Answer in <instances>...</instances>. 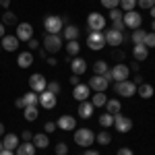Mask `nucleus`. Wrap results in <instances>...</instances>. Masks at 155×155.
<instances>
[{"mask_svg": "<svg viewBox=\"0 0 155 155\" xmlns=\"http://www.w3.org/2000/svg\"><path fill=\"white\" fill-rule=\"evenodd\" d=\"M81 52V44L77 41V39H72V41H66V54H71V56H77Z\"/></svg>", "mask_w": 155, "mask_h": 155, "instance_id": "nucleus-33", "label": "nucleus"}, {"mask_svg": "<svg viewBox=\"0 0 155 155\" xmlns=\"http://www.w3.org/2000/svg\"><path fill=\"white\" fill-rule=\"evenodd\" d=\"M83 155H99V153H97V151H93V149H87Z\"/></svg>", "mask_w": 155, "mask_h": 155, "instance_id": "nucleus-56", "label": "nucleus"}, {"mask_svg": "<svg viewBox=\"0 0 155 155\" xmlns=\"http://www.w3.org/2000/svg\"><path fill=\"white\" fill-rule=\"evenodd\" d=\"M0 50H2V46H0Z\"/></svg>", "mask_w": 155, "mask_h": 155, "instance_id": "nucleus-61", "label": "nucleus"}, {"mask_svg": "<svg viewBox=\"0 0 155 155\" xmlns=\"http://www.w3.org/2000/svg\"><path fill=\"white\" fill-rule=\"evenodd\" d=\"M145 37H147V31L145 29H134L130 39H132L134 46H145Z\"/></svg>", "mask_w": 155, "mask_h": 155, "instance_id": "nucleus-30", "label": "nucleus"}, {"mask_svg": "<svg viewBox=\"0 0 155 155\" xmlns=\"http://www.w3.org/2000/svg\"><path fill=\"white\" fill-rule=\"evenodd\" d=\"M48 64H50V66H56V64H58V60H56V58H52V56H50V58H48Z\"/></svg>", "mask_w": 155, "mask_h": 155, "instance_id": "nucleus-54", "label": "nucleus"}, {"mask_svg": "<svg viewBox=\"0 0 155 155\" xmlns=\"http://www.w3.org/2000/svg\"><path fill=\"white\" fill-rule=\"evenodd\" d=\"M99 124H101L104 128H110V126H114V114H107V112H104V114L99 116Z\"/></svg>", "mask_w": 155, "mask_h": 155, "instance_id": "nucleus-34", "label": "nucleus"}, {"mask_svg": "<svg viewBox=\"0 0 155 155\" xmlns=\"http://www.w3.org/2000/svg\"><path fill=\"white\" fill-rule=\"evenodd\" d=\"M151 29H153V33H155V19H153V23H151Z\"/></svg>", "mask_w": 155, "mask_h": 155, "instance_id": "nucleus-59", "label": "nucleus"}, {"mask_svg": "<svg viewBox=\"0 0 155 155\" xmlns=\"http://www.w3.org/2000/svg\"><path fill=\"white\" fill-rule=\"evenodd\" d=\"M56 126H58L60 130H64V132L74 130V128H77V120L72 118V116H68V114H64V116H60V118H58Z\"/></svg>", "mask_w": 155, "mask_h": 155, "instance_id": "nucleus-16", "label": "nucleus"}, {"mask_svg": "<svg viewBox=\"0 0 155 155\" xmlns=\"http://www.w3.org/2000/svg\"><path fill=\"white\" fill-rule=\"evenodd\" d=\"M19 143H21V141H19V137H17L15 132H6L4 139H2V147L8 149V151H15V149L19 147Z\"/></svg>", "mask_w": 155, "mask_h": 155, "instance_id": "nucleus-17", "label": "nucleus"}, {"mask_svg": "<svg viewBox=\"0 0 155 155\" xmlns=\"http://www.w3.org/2000/svg\"><path fill=\"white\" fill-rule=\"evenodd\" d=\"M104 37H106V46H114V50L118 48V46H122V41H124V33L122 31H118V29H107L106 33H104Z\"/></svg>", "mask_w": 155, "mask_h": 155, "instance_id": "nucleus-8", "label": "nucleus"}, {"mask_svg": "<svg viewBox=\"0 0 155 155\" xmlns=\"http://www.w3.org/2000/svg\"><path fill=\"white\" fill-rule=\"evenodd\" d=\"M87 46H89V50H93V52L104 48V46H106L104 31H89V35H87Z\"/></svg>", "mask_w": 155, "mask_h": 155, "instance_id": "nucleus-5", "label": "nucleus"}, {"mask_svg": "<svg viewBox=\"0 0 155 155\" xmlns=\"http://www.w3.org/2000/svg\"><path fill=\"white\" fill-rule=\"evenodd\" d=\"M137 4H139L141 8H145V11H149V8L155 6V0H137Z\"/></svg>", "mask_w": 155, "mask_h": 155, "instance_id": "nucleus-39", "label": "nucleus"}, {"mask_svg": "<svg viewBox=\"0 0 155 155\" xmlns=\"http://www.w3.org/2000/svg\"><path fill=\"white\" fill-rule=\"evenodd\" d=\"M71 71H72V74H85L87 72V62H85V58H79V56H74L72 58V62H71Z\"/></svg>", "mask_w": 155, "mask_h": 155, "instance_id": "nucleus-18", "label": "nucleus"}, {"mask_svg": "<svg viewBox=\"0 0 155 155\" xmlns=\"http://www.w3.org/2000/svg\"><path fill=\"white\" fill-rule=\"evenodd\" d=\"M4 134H6V130H4V124L0 122V137H4Z\"/></svg>", "mask_w": 155, "mask_h": 155, "instance_id": "nucleus-57", "label": "nucleus"}, {"mask_svg": "<svg viewBox=\"0 0 155 155\" xmlns=\"http://www.w3.org/2000/svg\"><path fill=\"white\" fill-rule=\"evenodd\" d=\"M56 128H58V126H56V122H46V124H44V132H46V134H52Z\"/></svg>", "mask_w": 155, "mask_h": 155, "instance_id": "nucleus-43", "label": "nucleus"}, {"mask_svg": "<svg viewBox=\"0 0 155 155\" xmlns=\"http://www.w3.org/2000/svg\"><path fill=\"white\" fill-rule=\"evenodd\" d=\"M107 71H110V68H107L106 60H97V62H93V72H95V74H106Z\"/></svg>", "mask_w": 155, "mask_h": 155, "instance_id": "nucleus-35", "label": "nucleus"}, {"mask_svg": "<svg viewBox=\"0 0 155 155\" xmlns=\"http://www.w3.org/2000/svg\"><path fill=\"white\" fill-rule=\"evenodd\" d=\"M33 37V27L29 23H17V39L19 41H29Z\"/></svg>", "mask_w": 155, "mask_h": 155, "instance_id": "nucleus-12", "label": "nucleus"}, {"mask_svg": "<svg viewBox=\"0 0 155 155\" xmlns=\"http://www.w3.org/2000/svg\"><path fill=\"white\" fill-rule=\"evenodd\" d=\"M2 149H4V147H2V141H0V151H2Z\"/></svg>", "mask_w": 155, "mask_h": 155, "instance_id": "nucleus-60", "label": "nucleus"}, {"mask_svg": "<svg viewBox=\"0 0 155 155\" xmlns=\"http://www.w3.org/2000/svg\"><path fill=\"white\" fill-rule=\"evenodd\" d=\"M91 104H93V107H106L107 104V97L104 91H95V95H91Z\"/></svg>", "mask_w": 155, "mask_h": 155, "instance_id": "nucleus-29", "label": "nucleus"}, {"mask_svg": "<svg viewBox=\"0 0 155 155\" xmlns=\"http://www.w3.org/2000/svg\"><path fill=\"white\" fill-rule=\"evenodd\" d=\"M116 155H134V153H132V149H128V147H120Z\"/></svg>", "mask_w": 155, "mask_h": 155, "instance_id": "nucleus-46", "label": "nucleus"}, {"mask_svg": "<svg viewBox=\"0 0 155 155\" xmlns=\"http://www.w3.org/2000/svg\"><path fill=\"white\" fill-rule=\"evenodd\" d=\"M64 21H66V17H58V15L46 17V19H44V29H46V33L58 35L60 31L64 29Z\"/></svg>", "mask_w": 155, "mask_h": 155, "instance_id": "nucleus-1", "label": "nucleus"}, {"mask_svg": "<svg viewBox=\"0 0 155 155\" xmlns=\"http://www.w3.org/2000/svg\"><path fill=\"white\" fill-rule=\"evenodd\" d=\"M95 141L99 145H110V143H112V134H110L107 130H101L99 134H95Z\"/></svg>", "mask_w": 155, "mask_h": 155, "instance_id": "nucleus-36", "label": "nucleus"}, {"mask_svg": "<svg viewBox=\"0 0 155 155\" xmlns=\"http://www.w3.org/2000/svg\"><path fill=\"white\" fill-rule=\"evenodd\" d=\"M27 46H29V48H31V50H39V48H41V44L37 41L35 37H31V39L27 41Z\"/></svg>", "mask_w": 155, "mask_h": 155, "instance_id": "nucleus-45", "label": "nucleus"}, {"mask_svg": "<svg viewBox=\"0 0 155 155\" xmlns=\"http://www.w3.org/2000/svg\"><path fill=\"white\" fill-rule=\"evenodd\" d=\"M114 126H116V130L118 132H128L132 128V120L128 116H124V114H114Z\"/></svg>", "mask_w": 155, "mask_h": 155, "instance_id": "nucleus-11", "label": "nucleus"}, {"mask_svg": "<svg viewBox=\"0 0 155 155\" xmlns=\"http://www.w3.org/2000/svg\"><path fill=\"white\" fill-rule=\"evenodd\" d=\"M72 97H74L77 101H87V99L91 97V89H89V85L79 83L74 89H72Z\"/></svg>", "mask_w": 155, "mask_h": 155, "instance_id": "nucleus-15", "label": "nucleus"}, {"mask_svg": "<svg viewBox=\"0 0 155 155\" xmlns=\"http://www.w3.org/2000/svg\"><path fill=\"white\" fill-rule=\"evenodd\" d=\"M0 46L6 52H15V50L19 48V39H17V35H4L0 39Z\"/></svg>", "mask_w": 155, "mask_h": 155, "instance_id": "nucleus-19", "label": "nucleus"}, {"mask_svg": "<svg viewBox=\"0 0 155 155\" xmlns=\"http://www.w3.org/2000/svg\"><path fill=\"white\" fill-rule=\"evenodd\" d=\"M79 83H81V81H79V74H72V77H71V85H72V87H77Z\"/></svg>", "mask_w": 155, "mask_h": 155, "instance_id": "nucleus-50", "label": "nucleus"}, {"mask_svg": "<svg viewBox=\"0 0 155 155\" xmlns=\"http://www.w3.org/2000/svg\"><path fill=\"white\" fill-rule=\"evenodd\" d=\"M114 58H116V60H124V52L116 48V50H114Z\"/></svg>", "mask_w": 155, "mask_h": 155, "instance_id": "nucleus-48", "label": "nucleus"}, {"mask_svg": "<svg viewBox=\"0 0 155 155\" xmlns=\"http://www.w3.org/2000/svg\"><path fill=\"white\" fill-rule=\"evenodd\" d=\"M101 4H104L106 8L112 11V8H118V6H120V0H101Z\"/></svg>", "mask_w": 155, "mask_h": 155, "instance_id": "nucleus-41", "label": "nucleus"}, {"mask_svg": "<svg viewBox=\"0 0 155 155\" xmlns=\"http://www.w3.org/2000/svg\"><path fill=\"white\" fill-rule=\"evenodd\" d=\"M31 143L35 145V149H46L50 145V139L46 132H39V134H33V139H31Z\"/></svg>", "mask_w": 155, "mask_h": 155, "instance_id": "nucleus-23", "label": "nucleus"}, {"mask_svg": "<svg viewBox=\"0 0 155 155\" xmlns=\"http://www.w3.org/2000/svg\"><path fill=\"white\" fill-rule=\"evenodd\" d=\"M132 83H134L137 87H139V85H143L145 81H143V77H141V74H134V79H132Z\"/></svg>", "mask_w": 155, "mask_h": 155, "instance_id": "nucleus-49", "label": "nucleus"}, {"mask_svg": "<svg viewBox=\"0 0 155 155\" xmlns=\"http://www.w3.org/2000/svg\"><path fill=\"white\" fill-rule=\"evenodd\" d=\"M110 72H112V77H114L116 83H118V81H126L128 74H130V66H126V64H116L114 68H110Z\"/></svg>", "mask_w": 155, "mask_h": 155, "instance_id": "nucleus-14", "label": "nucleus"}, {"mask_svg": "<svg viewBox=\"0 0 155 155\" xmlns=\"http://www.w3.org/2000/svg\"><path fill=\"white\" fill-rule=\"evenodd\" d=\"M23 116L27 122H35L37 116H39V110H37V106H25L23 107Z\"/></svg>", "mask_w": 155, "mask_h": 155, "instance_id": "nucleus-27", "label": "nucleus"}, {"mask_svg": "<svg viewBox=\"0 0 155 155\" xmlns=\"http://www.w3.org/2000/svg\"><path fill=\"white\" fill-rule=\"evenodd\" d=\"M0 4H2V8H6V11H8V6H11V0H0Z\"/></svg>", "mask_w": 155, "mask_h": 155, "instance_id": "nucleus-53", "label": "nucleus"}, {"mask_svg": "<svg viewBox=\"0 0 155 155\" xmlns=\"http://www.w3.org/2000/svg\"><path fill=\"white\" fill-rule=\"evenodd\" d=\"M48 91H52V93H56V95H58V93H60V83L50 81V83H48Z\"/></svg>", "mask_w": 155, "mask_h": 155, "instance_id": "nucleus-44", "label": "nucleus"}, {"mask_svg": "<svg viewBox=\"0 0 155 155\" xmlns=\"http://www.w3.org/2000/svg\"><path fill=\"white\" fill-rule=\"evenodd\" d=\"M31 139H33L31 130H23V132H21V141H31Z\"/></svg>", "mask_w": 155, "mask_h": 155, "instance_id": "nucleus-47", "label": "nucleus"}, {"mask_svg": "<svg viewBox=\"0 0 155 155\" xmlns=\"http://www.w3.org/2000/svg\"><path fill=\"white\" fill-rule=\"evenodd\" d=\"M15 106L17 107H25V99L23 97H17V99H15Z\"/></svg>", "mask_w": 155, "mask_h": 155, "instance_id": "nucleus-51", "label": "nucleus"}, {"mask_svg": "<svg viewBox=\"0 0 155 155\" xmlns=\"http://www.w3.org/2000/svg\"><path fill=\"white\" fill-rule=\"evenodd\" d=\"M62 37H64L66 41L77 39V37H79V27H77V25H66V27L62 29Z\"/></svg>", "mask_w": 155, "mask_h": 155, "instance_id": "nucleus-26", "label": "nucleus"}, {"mask_svg": "<svg viewBox=\"0 0 155 155\" xmlns=\"http://www.w3.org/2000/svg\"><path fill=\"white\" fill-rule=\"evenodd\" d=\"M122 23H124L126 29H139L141 23H143V17H141V12H137V11H128L122 15Z\"/></svg>", "mask_w": 155, "mask_h": 155, "instance_id": "nucleus-4", "label": "nucleus"}, {"mask_svg": "<svg viewBox=\"0 0 155 155\" xmlns=\"http://www.w3.org/2000/svg\"><path fill=\"white\" fill-rule=\"evenodd\" d=\"M149 12H151V17L155 19V6H153V8H149Z\"/></svg>", "mask_w": 155, "mask_h": 155, "instance_id": "nucleus-58", "label": "nucleus"}, {"mask_svg": "<svg viewBox=\"0 0 155 155\" xmlns=\"http://www.w3.org/2000/svg\"><path fill=\"white\" fill-rule=\"evenodd\" d=\"M114 89H116V93L122 97H132V95H137V85L132 83V81H118V83L114 85Z\"/></svg>", "mask_w": 155, "mask_h": 155, "instance_id": "nucleus-6", "label": "nucleus"}, {"mask_svg": "<svg viewBox=\"0 0 155 155\" xmlns=\"http://www.w3.org/2000/svg\"><path fill=\"white\" fill-rule=\"evenodd\" d=\"M2 23H4V25H17V15L11 12V11L2 12Z\"/></svg>", "mask_w": 155, "mask_h": 155, "instance_id": "nucleus-37", "label": "nucleus"}, {"mask_svg": "<svg viewBox=\"0 0 155 155\" xmlns=\"http://www.w3.org/2000/svg\"><path fill=\"white\" fill-rule=\"evenodd\" d=\"M56 155H68V145L66 143H56Z\"/></svg>", "mask_w": 155, "mask_h": 155, "instance_id": "nucleus-40", "label": "nucleus"}, {"mask_svg": "<svg viewBox=\"0 0 155 155\" xmlns=\"http://www.w3.org/2000/svg\"><path fill=\"white\" fill-rule=\"evenodd\" d=\"M120 6H122V11H124V12L134 11V6H137V0H120Z\"/></svg>", "mask_w": 155, "mask_h": 155, "instance_id": "nucleus-38", "label": "nucleus"}, {"mask_svg": "<svg viewBox=\"0 0 155 155\" xmlns=\"http://www.w3.org/2000/svg\"><path fill=\"white\" fill-rule=\"evenodd\" d=\"M23 99H25V106H37V104H39V93L29 91V93L23 95Z\"/></svg>", "mask_w": 155, "mask_h": 155, "instance_id": "nucleus-32", "label": "nucleus"}, {"mask_svg": "<svg viewBox=\"0 0 155 155\" xmlns=\"http://www.w3.org/2000/svg\"><path fill=\"white\" fill-rule=\"evenodd\" d=\"M17 64H19L21 68H29V66L33 64V52H21V54L17 56Z\"/></svg>", "mask_w": 155, "mask_h": 155, "instance_id": "nucleus-21", "label": "nucleus"}, {"mask_svg": "<svg viewBox=\"0 0 155 155\" xmlns=\"http://www.w3.org/2000/svg\"><path fill=\"white\" fill-rule=\"evenodd\" d=\"M58 104V99H56V93H52V91H41L39 93V106L44 107V110H54Z\"/></svg>", "mask_w": 155, "mask_h": 155, "instance_id": "nucleus-10", "label": "nucleus"}, {"mask_svg": "<svg viewBox=\"0 0 155 155\" xmlns=\"http://www.w3.org/2000/svg\"><path fill=\"white\" fill-rule=\"evenodd\" d=\"M29 87H31V91H35V93H41V91H46L48 89V81H46V77L44 74H31L29 77Z\"/></svg>", "mask_w": 155, "mask_h": 155, "instance_id": "nucleus-9", "label": "nucleus"}, {"mask_svg": "<svg viewBox=\"0 0 155 155\" xmlns=\"http://www.w3.org/2000/svg\"><path fill=\"white\" fill-rule=\"evenodd\" d=\"M145 46H147V48H155V33L153 31L147 33V37H145Z\"/></svg>", "mask_w": 155, "mask_h": 155, "instance_id": "nucleus-42", "label": "nucleus"}, {"mask_svg": "<svg viewBox=\"0 0 155 155\" xmlns=\"http://www.w3.org/2000/svg\"><path fill=\"white\" fill-rule=\"evenodd\" d=\"M122 15H124V12H120L118 8H112V11H110V19H112V23H114V29H118V31H122V29H124Z\"/></svg>", "mask_w": 155, "mask_h": 155, "instance_id": "nucleus-24", "label": "nucleus"}, {"mask_svg": "<svg viewBox=\"0 0 155 155\" xmlns=\"http://www.w3.org/2000/svg\"><path fill=\"white\" fill-rule=\"evenodd\" d=\"M89 89H93V91H106L107 87H110V81H107L104 74H95L93 79H89Z\"/></svg>", "mask_w": 155, "mask_h": 155, "instance_id": "nucleus-13", "label": "nucleus"}, {"mask_svg": "<svg viewBox=\"0 0 155 155\" xmlns=\"http://www.w3.org/2000/svg\"><path fill=\"white\" fill-rule=\"evenodd\" d=\"M87 27H89V31H101V29H106V17L99 15V12H89Z\"/></svg>", "mask_w": 155, "mask_h": 155, "instance_id": "nucleus-7", "label": "nucleus"}, {"mask_svg": "<svg viewBox=\"0 0 155 155\" xmlns=\"http://www.w3.org/2000/svg\"><path fill=\"white\" fill-rule=\"evenodd\" d=\"M35 145L31 143V141H23V143H19L17 147V155H35Z\"/></svg>", "mask_w": 155, "mask_h": 155, "instance_id": "nucleus-22", "label": "nucleus"}, {"mask_svg": "<svg viewBox=\"0 0 155 155\" xmlns=\"http://www.w3.org/2000/svg\"><path fill=\"white\" fill-rule=\"evenodd\" d=\"M95 141V132L91 128H74V143L83 149H89V145Z\"/></svg>", "mask_w": 155, "mask_h": 155, "instance_id": "nucleus-2", "label": "nucleus"}, {"mask_svg": "<svg viewBox=\"0 0 155 155\" xmlns=\"http://www.w3.org/2000/svg\"><path fill=\"white\" fill-rule=\"evenodd\" d=\"M132 56H134L137 62H143L149 56V48L147 46H132Z\"/></svg>", "mask_w": 155, "mask_h": 155, "instance_id": "nucleus-25", "label": "nucleus"}, {"mask_svg": "<svg viewBox=\"0 0 155 155\" xmlns=\"http://www.w3.org/2000/svg\"><path fill=\"white\" fill-rule=\"evenodd\" d=\"M41 48L46 50V52H50V54H56V52H60V48H62V37L46 33L44 41H41Z\"/></svg>", "mask_w": 155, "mask_h": 155, "instance_id": "nucleus-3", "label": "nucleus"}, {"mask_svg": "<svg viewBox=\"0 0 155 155\" xmlns=\"http://www.w3.org/2000/svg\"><path fill=\"white\" fill-rule=\"evenodd\" d=\"M93 110H95L93 104L87 99V101H79V110H77V112H79V116H81V118L87 120V118H91V116H93Z\"/></svg>", "mask_w": 155, "mask_h": 155, "instance_id": "nucleus-20", "label": "nucleus"}, {"mask_svg": "<svg viewBox=\"0 0 155 155\" xmlns=\"http://www.w3.org/2000/svg\"><path fill=\"white\" fill-rule=\"evenodd\" d=\"M120 110H122V104H120V99H107V104H106V112L107 114H118Z\"/></svg>", "mask_w": 155, "mask_h": 155, "instance_id": "nucleus-31", "label": "nucleus"}, {"mask_svg": "<svg viewBox=\"0 0 155 155\" xmlns=\"http://www.w3.org/2000/svg\"><path fill=\"white\" fill-rule=\"evenodd\" d=\"M137 93L143 97V99H151L153 93H155V89L149 83H143V85H139V87H137Z\"/></svg>", "mask_w": 155, "mask_h": 155, "instance_id": "nucleus-28", "label": "nucleus"}, {"mask_svg": "<svg viewBox=\"0 0 155 155\" xmlns=\"http://www.w3.org/2000/svg\"><path fill=\"white\" fill-rule=\"evenodd\" d=\"M4 35H6V25H4L2 21H0V39H2Z\"/></svg>", "mask_w": 155, "mask_h": 155, "instance_id": "nucleus-52", "label": "nucleus"}, {"mask_svg": "<svg viewBox=\"0 0 155 155\" xmlns=\"http://www.w3.org/2000/svg\"><path fill=\"white\" fill-rule=\"evenodd\" d=\"M0 155H15V151H8V149H2Z\"/></svg>", "mask_w": 155, "mask_h": 155, "instance_id": "nucleus-55", "label": "nucleus"}]
</instances>
